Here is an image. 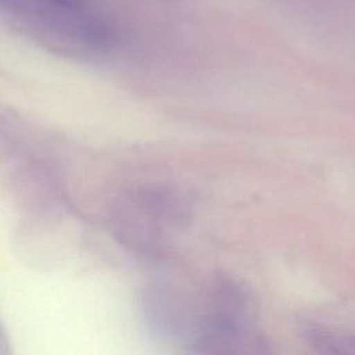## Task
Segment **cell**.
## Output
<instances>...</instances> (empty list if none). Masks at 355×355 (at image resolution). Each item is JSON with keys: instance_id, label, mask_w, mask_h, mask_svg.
<instances>
[{"instance_id": "6da1fadb", "label": "cell", "mask_w": 355, "mask_h": 355, "mask_svg": "<svg viewBox=\"0 0 355 355\" xmlns=\"http://www.w3.org/2000/svg\"><path fill=\"white\" fill-rule=\"evenodd\" d=\"M33 14L43 18L67 37L92 49H105L112 31L89 0H29Z\"/></svg>"}, {"instance_id": "7a4b0ae2", "label": "cell", "mask_w": 355, "mask_h": 355, "mask_svg": "<svg viewBox=\"0 0 355 355\" xmlns=\"http://www.w3.org/2000/svg\"><path fill=\"white\" fill-rule=\"evenodd\" d=\"M22 0H0V7L8 8V10H21Z\"/></svg>"}]
</instances>
